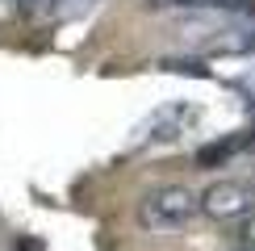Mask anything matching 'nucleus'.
Wrapping results in <instances>:
<instances>
[{"label": "nucleus", "mask_w": 255, "mask_h": 251, "mask_svg": "<svg viewBox=\"0 0 255 251\" xmlns=\"http://www.w3.org/2000/svg\"><path fill=\"white\" fill-rule=\"evenodd\" d=\"M201 214V193L184 184H159L138 201V226L151 235H167V230H184Z\"/></svg>", "instance_id": "nucleus-1"}, {"label": "nucleus", "mask_w": 255, "mask_h": 251, "mask_svg": "<svg viewBox=\"0 0 255 251\" xmlns=\"http://www.w3.org/2000/svg\"><path fill=\"white\" fill-rule=\"evenodd\" d=\"M201 122V109L193 101H167L159 105L155 113H146L138 122L134 138H130V151H146V146H163V142H180L184 134H193Z\"/></svg>", "instance_id": "nucleus-2"}, {"label": "nucleus", "mask_w": 255, "mask_h": 251, "mask_svg": "<svg viewBox=\"0 0 255 251\" xmlns=\"http://www.w3.org/2000/svg\"><path fill=\"white\" fill-rule=\"evenodd\" d=\"M201 214L214 222H243L255 214V184L247 180H214L201 193Z\"/></svg>", "instance_id": "nucleus-3"}, {"label": "nucleus", "mask_w": 255, "mask_h": 251, "mask_svg": "<svg viewBox=\"0 0 255 251\" xmlns=\"http://www.w3.org/2000/svg\"><path fill=\"white\" fill-rule=\"evenodd\" d=\"M243 146H251V134H235V138H218V142H209V146H201V151H197V163H201V167H218V163L235 159V155L243 151Z\"/></svg>", "instance_id": "nucleus-4"}, {"label": "nucleus", "mask_w": 255, "mask_h": 251, "mask_svg": "<svg viewBox=\"0 0 255 251\" xmlns=\"http://www.w3.org/2000/svg\"><path fill=\"white\" fill-rule=\"evenodd\" d=\"M151 8H251L255 0H146Z\"/></svg>", "instance_id": "nucleus-5"}, {"label": "nucleus", "mask_w": 255, "mask_h": 251, "mask_svg": "<svg viewBox=\"0 0 255 251\" xmlns=\"http://www.w3.org/2000/svg\"><path fill=\"white\" fill-rule=\"evenodd\" d=\"M97 4H101V0H50L46 13L55 21H71V17H84L88 8H97Z\"/></svg>", "instance_id": "nucleus-6"}, {"label": "nucleus", "mask_w": 255, "mask_h": 251, "mask_svg": "<svg viewBox=\"0 0 255 251\" xmlns=\"http://www.w3.org/2000/svg\"><path fill=\"white\" fill-rule=\"evenodd\" d=\"M159 67H163V71H176V76H197V80H209V76H214L209 67H201V63H193V59H159Z\"/></svg>", "instance_id": "nucleus-7"}, {"label": "nucleus", "mask_w": 255, "mask_h": 251, "mask_svg": "<svg viewBox=\"0 0 255 251\" xmlns=\"http://www.w3.org/2000/svg\"><path fill=\"white\" fill-rule=\"evenodd\" d=\"M46 4L50 0H17V13L21 17H38V13H46Z\"/></svg>", "instance_id": "nucleus-8"}, {"label": "nucleus", "mask_w": 255, "mask_h": 251, "mask_svg": "<svg viewBox=\"0 0 255 251\" xmlns=\"http://www.w3.org/2000/svg\"><path fill=\"white\" fill-rule=\"evenodd\" d=\"M239 235H243V243H251V247H255V214L243 218V230H239Z\"/></svg>", "instance_id": "nucleus-9"}, {"label": "nucleus", "mask_w": 255, "mask_h": 251, "mask_svg": "<svg viewBox=\"0 0 255 251\" xmlns=\"http://www.w3.org/2000/svg\"><path fill=\"white\" fill-rule=\"evenodd\" d=\"M230 251H255V247H251V243H243V247H230Z\"/></svg>", "instance_id": "nucleus-10"}, {"label": "nucleus", "mask_w": 255, "mask_h": 251, "mask_svg": "<svg viewBox=\"0 0 255 251\" xmlns=\"http://www.w3.org/2000/svg\"><path fill=\"white\" fill-rule=\"evenodd\" d=\"M251 146H255V130H251Z\"/></svg>", "instance_id": "nucleus-11"}]
</instances>
